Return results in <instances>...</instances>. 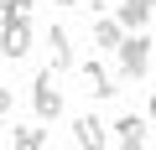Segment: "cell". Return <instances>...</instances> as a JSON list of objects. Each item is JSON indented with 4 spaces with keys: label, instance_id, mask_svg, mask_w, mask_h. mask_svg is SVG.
Masks as SVG:
<instances>
[{
    "label": "cell",
    "instance_id": "52a82bcc",
    "mask_svg": "<svg viewBox=\"0 0 156 150\" xmlns=\"http://www.w3.org/2000/svg\"><path fill=\"white\" fill-rule=\"evenodd\" d=\"M73 140L83 150H99V145H109V124L94 119V114H83V119H73Z\"/></svg>",
    "mask_w": 156,
    "mask_h": 150
},
{
    "label": "cell",
    "instance_id": "6da1fadb",
    "mask_svg": "<svg viewBox=\"0 0 156 150\" xmlns=\"http://www.w3.org/2000/svg\"><path fill=\"white\" fill-rule=\"evenodd\" d=\"M140 78H151V36L146 31L115 42V83H140Z\"/></svg>",
    "mask_w": 156,
    "mask_h": 150
},
{
    "label": "cell",
    "instance_id": "5b68a950",
    "mask_svg": "<svg viewBox=\"0 0 156 150\" xmlns=\"http://www.w3.org/2000/svg\"><path fill=\"white\" fill-rule=\"evenodd\" d=\"M78 78H83V93H89V98H115V93H120V88H115V72H109L99 57H89L83 67H78Z\"/></svg>",
    "mask_w": 156,
    "mask_h": 150
},
{
    "label": "cell",
    "instance_id": "9a60e30c",
    "mask_svg": "<svg viewBox=\"0 0 156 150\" xmlns=\"http://www.w3.org/2000/svg\"><path fill=\"white\" fill-rule=\"evenodd\" d=\"M57 5H78V0H57Z\"/></svg>",
    "mask_w": 156,
    "mask_h": 150
},
{
    "label": "cell",
    "instance_id": "277c9868",
    "mask_svg": "<svg viewBox=\"0 0 156 150\" xmlns=\"http://www.w3.org/2000/svg\"><path fill=\"white\" fill-rule=\"evenodd\" d=\"M109 140H115V145H130V150H146V145H151V119H146V114H120Z\"/></svg>",
    "mask_w": 156,
    "mask_h": 150
},
{
    "label": "cell",
    "instance_id": "7c38bea8",
    "mask_svg": "<svg viewBox=\"0 0 156 150\" xmlns=\"http://www.w3.org/2000/svg\"><path fill=\"white\" fill-rule=\"evenodd\" d=\"M11 5V16H31V0H5Z\"/></svg>",
    "mask_w": 156,
    "mask_h": 150
},
{
    "label": "cell",
    "instance_id": "8992f818",
    "mask_svg": "<svg viewBox=\"0 0 156 150\" xmlns=\"http://www.w3.org/2000/svg\"><path fill=\"white\" fill-rule=\"evenodd\" d=\"M151 11H156V0H120V5H115V21L125 31H146L151 26Z\"/></svg>",
    "mask_w": 156,
    "mask_h": 150
},
{
    "label": "cell",
    "instance_id": "9c48e42d",
    "mask_svg": "<svg viewBox=\"0 0 156 150\" xmlns=\"http://www.w3.org/2000/svg\"><path fill=\"white\" fill-rule=\"evenodd\" d=\"M120 36H125V26H120L115 16H99V21H94V47H99V52H115Z\"/></svg>",
    "mask_w": 156,
    "mask_h": 150
},
{
    "label": "cell",
    "instance_id": "3957f363",
    "mask_svg": "<svg viewBox=\"0 0 156 150\" xmlns=\"http://www.w3.org/2000/svg\"><path fill=\"white\" fill-rule=\"evenodd\" d=\"M31 109H37V119H57V114H62V93H57V72H52V67L37 72V83H31Z\"/></svg>",
    "mask_w": 156,
    "mask_h": 150
},
{
    "label": "cell",
    "instance_id": "ba28073f",
    "mask_svg": "<svg viewBox=\"0 0 156 150\" xmlns=\"http://www.w3.org/2000/svg\"><path fill=\"white\" fill-rule=\"evenodd\" d=\"M47 52H52V72L73 67V36H68V26H47Z\"/></svg>",
    "mask_w": 156,
    "mask_h": 150
},
{
    "label": "cell",
    "instance_id": "4fadbf2b",
    "mask_svg": "<svg viewBox=\"0 0 156 150\" xmlns=\"http://www.w3.org/2000/svg\"><path fill=\"white\" fill-rule=\"evenodd\" d=\"M5 21H11V5H5V0H0V26H5Z\"/></svg>",
    "mask_w": 156,
    "mask_h": 150
},
{
    "label": "cell",
    "instance_id": "30bf717a",
    "mask_svg": "<svg viewBox=\"0 0 156 150\" xmlns=\"http://www.w3.org/2000/svg\"><path fill=\"white\" fill-rule=\"evenodd\" d=\"M11 145H16V150H42V145H47V129H37V124H21V129H16V124H11Z\"/></svg>",
    "mask_w": 156,
    "mask_h": 150
},
{
    "label": "cell",
    "instance_id": "8fae6325",
    "mask_svg": "<svg viewBox=\"0 0 156 150\" xmlns=\"http://www.w3.org/2000/svg\"><path fill=\"white\" fill-rule=\"evenodd\" d=\"M11 119V88H0V124Z\"/></svg>",
    "mask_w": 156,
    "mask_h": 150
},
{
    "label": "cell",
    "instance_id": "5bb4252c",
    "mask_svg": "<svg viewBox=\"0 0 156 150\" xmlns=\"http://www.w3.org/2000/svg\"><path fill=\"white\" fill-rule=\"evenodd\" d=\"M104 5H109V0H89V11H104Z\"/></svg>",
    "mask_w": 156,
    "mask_h": 150
},
{
    "label": "cell",
    "instance_id": "7a4b0ae2",
    "mask_svg": "<svg viewBox=\"0 0 156 150\" xmlns=\"http://www.w3.org/2000/svg\"><path fill=\"white\" fill-rule=\"evenodd\" d=\"M26 52H31V16H11L5 26H0V57L21 62Z\"/></svg>",
    "mask_w": 156,
    "mask_h": 150
}]
</instances>
